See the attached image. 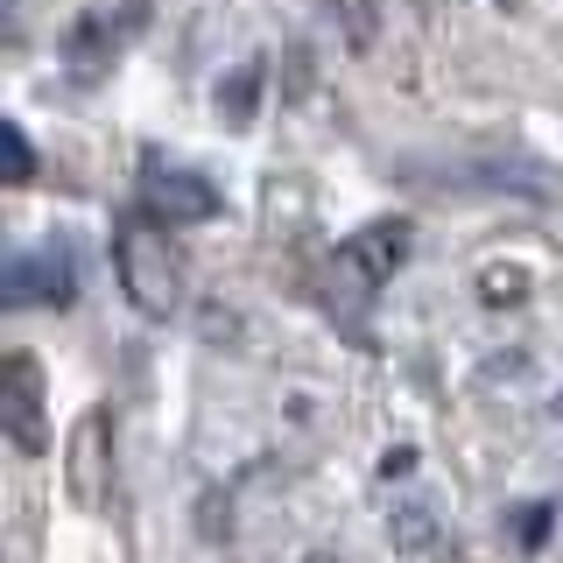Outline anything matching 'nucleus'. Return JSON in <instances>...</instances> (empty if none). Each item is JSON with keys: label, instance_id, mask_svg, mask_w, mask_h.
<instances>
[{"label": "nucleus", "instance_id": "obj_17", "mask_svg": "<svg viewBox=\"0 0 563 563\" xmlns=\"http://www.w3.org/2000/svg\"><path fill=\"white\" fill-rule=\"evenodd\" d=\"M556 416H563V395H556Z\"/></svg>", "mask_w": 563, "mask_h": 563}, {"label": "nucleus", "instance_id": "obj_13", "mask_svg": "<svg viewBox=\"0 0 563 563\" xmlns=\"http://www.w3.org/2000/svg\"><path fill=\"white\" fill-rule=\"evenodd\" d=\"M331 14H345V35H352V49H366V43H374V29H380L374 0H331Z\"/></svg>", "mask_w": 563, "mask_h": 563}, {"label": "nucleus", "instance_id": "obj_14", "mask_svg": "<svg viewBox=\"0 0 563 563\" xmlns=\"http://www.w3.org/2000/svg\"><path fill=\"white\" fill-rule=\"evenodd\" d=\"M409 465H416V451H409V444H387V451H380V479H401Z\"/></svg>", "mask_w": 563, "mask_h": 563}, {"label": "nucleus", "instance_id": "obj_10", "mask_svg": "<svg viewBox=\"0 0 563 563\" xmlns=\"http://www.w3.org/2000/svg\"><path fill=\"white\" fill-rule=\"evenodd\" d=\"M479 296H486L493 310L528 303V268H486V275H479Z\"/></svg>", "mask_w": 563, "mask_h": 563}, {"label": "nucleus", "instance_id": "obj_3", "mask_svg": "<svg viewBox=\"0 0 563 563\" xmlns=\"http://www.w3.org/2000/svg\"><path fill=\"white\" fill-rule=\"evenodd\" d=\"M0 430L22 457H43L49 430H43V366L29 352H8L0 360Z\"/></svg>", "mask_w": 563, "mask_h": 563}, {"label": "nucleus", "instance_id": "obj_4", "mask_svg": "<svg viewBox=\"0 0 563 563\" xmlns=\"http://www.w3.org/2000/svg\"><path fill=\"white\" fill-rule=\"evenodd\" d=\"M0 296H8L14 310L22 303H49L64 310L70 296H78V261H70V246H35V254H14L8 268H0Z\"/></svg>", "mask_w": 563, "mask_h": 563}, {"label": "nucleus", "instance_id": "obj_15", "mask_svg": "<svg viewBox=\"0 0 563 563\" xmlns=\"http://www.w3.org/2000/svg\"><path fill=\"white\" fill-rule=\"evenodd\" d=\"M303 563H345V556H331V550H310V556H303Z\"/></svg>", "mask_w": 563, "mask_h": 563}, {"label": "nucleus", "instance_id": "obj_12", "mask_svg": "<svg viewBox=\"0 0 563 563\" xmlns=\"http://www.w3.org/2000/svg\"><path fill=\"white\" fill-rule=\"evenodd\" d=\"M550 515H556L550 500H521L515 507V542L521 550H542V542H550Z\"/></svg>", "mask_w": 563, "mask_h": 563}, {"label": "nucleus", "instance_id": "obj_8", "mask_svg": "<svg viewBox=\"0 0 563 563\" xmlns=\"http://www.w3.org/2000/svg\"><path fill=\"white\" fill-rule=\"evenodd\" d=\"M254 99H261V64H240L219 85V120L225 128H254Z\"/></svg>", "mask_w": 563, "mask_h": 563}, {"label": "nucleus", "instance_id": "obj_5", "mask_svg": "<svg viewBox=\"0 0 563 563\" xmlns=\"http://www.w3.org/2000/svg\"><path fill=\"white\" fill-rule=\"evenodd\" d=\"M141 211L163 219V225H205V219H219V190H211L205 176L169 169V163L148 155V169H141Z\"/></svg>", "mask_w": 563, "mask_h": 563}, {"label": "nucleus", "instance_id": "obj_6", "mask_svg": "<svg viewBox=\"0 0 563 563\" xmlns=\"http://www.w3.org/2000/svg\"><path fill=\"white\" fill-rule=\"evenodd\" d=\"M141 22H148V0H120V22H113V14H85V22L64 35V64H70V78L92 85L99 70L134 43V29H141Z\"/></svg>", "mask_w": 563, "mask_h": 563}, {"label": "nucleus", "instance_id": "obj_2", "mask_svg": "<svg viewBox=\"0 0 563 563\" xmlns=\"http://www.w3.org/2000/svg\"><path fill=\"white\" fill-rule=\"evenodd\" d=\"M64 486L85 515H99L113 500V416L106 409H85L70 422V444H64Z\"/></svg>", "mask_w": 563, "mask_h": 563}, {"label": "nucleus", "instance_id": "obj_9", "mask_svg": "<svg viewBox=\"0 0 563 563\" xmlns=\"http://www.w3.org/2000/svg\"><path fill=\"white\" fill-rule=\"evenodd\" d=\"M387 536H395V550H430V542H437L430 507H422V500H401L395 521H387Z\"/></svg>", "mask_w": 563, "mask_h": 563}, {"label": "nucleus", "instance_id": "obj_11", "mask_svg": "<svg viewBox=\"0 0 563 563\" xmlns=\"http://www.w3.org/2000/svg\"><path fill=\"white\" fill-rule=\"evenodd\" d=\"M0 155H8V184H29L35 176V148H29L22 120H0Z\"/></svg>", "mask_w": 563, "mask_h": 563}, {"label": "nucleus", "instance_id": "obj_16", "mask_svg": "<svg viewBox=\"0 0 563 563\" xmlns=\"http://www.w3.org/2000/svg\"><path fill=\"white\" fill-rule=\"evenodd\" d=\"M493 8H507V14H521V8H528V0H493Z\"/></svg>", "mask_w": 563, "mask_h": 563}, {"label": "nucleus", "instance_id": "obj_7", "mask_svg": "<svg viewBox=\"0 0 563 563\" xmlns=\"http://www.w3.org/2000/svg\"><path fill=\"white\" fill-rule=\"evenodd\" d=\"M409 246H416V240H409V219H366L360 233L339 246V254H345L352 268H360V275L380 289V282H395V268L409 261Z\"/></svg>", "mask_w": 563, "mask_h": 563}, {"label": "nucleus", "instance_id": "obj_1", "mask_svg": "<svg viewBox=\"0 0 563 563\" xmlns=\"http://www.w3.org/2000/svg\"><path fill=\"white\" fill-rule=\"evenodd\" d=\"M176 225L163 219H120V233H113V268H120V289H128V303L141 317H176L184 310V296H190V268H184V254H176Z\"/></svg>", "mask_w": 563, "mask_h": 563}]
</instances>
